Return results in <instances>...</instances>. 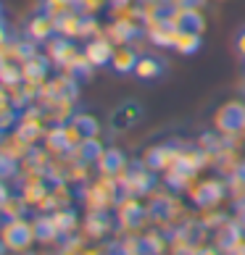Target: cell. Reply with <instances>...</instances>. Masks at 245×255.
<instances>
[{
  "label": "cell",
  "instance_id": "ffe728a7",
  "mask_svg": "<svg viewBox=\"0 0 245 255\" xmlns=\"http://www.w3.org/2000/svg\"><path fill=\"white\" fill-rule=\"evenodd\" d=\"M34 234H37V242H42V245H53V242L61 240V232L53 221V213L40 211L34 216Z\"/></svg>",
  "mask_w": 245,
  "mask_h": 255
},
{
  "label": "cell",
  "instance_id": "b9f144b4",
  "mask_svg": "<svg viewBox=\"0 0 245 255\" xmlns=\"http://www.w3.org/2000/svg\"><path fill=\"white\" fill-rule=\"evenodd\" d=\"M240 221L245 224V203H243V211H240Z\"/></svg>",
  "mask_w": 245,
  "mask_h": 255
},
{
  "label": "cell",
  "instance_id": "1f68e13d",
  "mask_svg": "<svg viewBox=\"0 0 245 255\" xmlns=\"http://www.w3.org/2000/svg\"><path fill=\"white\" fill-rule=\"evenodd\" d=\"M164 250H166V245H164V237L158 232L148 234L143 240V255H161Z\"/></svg>",
  "mask_w": 245,
  "mask_h": 255
},
{
  "label": "cell",
  "instance_id": "ab89813d",
  "mask_svg": "<svg viewBox=\"0 0 245 255\" xmlns=\"http://www.w3.org/2000/svg\"><path fill=\"white\" fill-rule=\"evenodd\" d=\"M111 5H129V3H137V0H108Z\"/></svg>",
  "mask_w": 245,
  "mask_h": 255
},
{
  "label": "cell",
  "instance_id": "d6986e66",
  "mask_svg": "<svg viewBox=\"0 0 245 255\" xmlns=\"http://www.w3.org/2000/svg\"><path fill=\"white\" fill-rule=\"evenodd\" d=\"M166 74V61L158 55H140L135 66V77L140 82H156Z\"/></svg>",
  "mask_w": 245,
  "mask_h": 255
},
{
  "label": "cell",
  "instance_id": "f35d334b",
  "mask_svg": "<svg viewBox=\"0 0 245 255\" xmlns=\"http://www.w3.org/2000/svg\"><path fill=\"white\" fill-rule=\"evenodd\" d=\"M193 255H219L214 248H201V250H193Z\"/></svg>",
  "mask_w": 245,
  "mask_h": 255
},
{
  "label": "cell",
  "instance_id": "603a6c76",
  "mask_svg": "<svg viewBox=\"0 0 245 255\" xmlns=\"http://www.w3.org/2000/svg\"><path fill=\"white\" fill-rule=\"evenodd\" d=\"M18 113H21V111H18L13 103H11V95H8L5 84L0 82V131L13 129L16 121H18Z\"/></svg>",
  "mask_w": 245,
  "mask_h": 255
},
{
  "label": "cell",
  "instance_id": "d590c367",
  "mask_svg": "<svg viewBox=\"0 0 245 255\" xmlns=\"http://www.w3.org/2000/svg\"><path fill=\"white\" fill-rule=\"evenodd\" d=\"M235 48H238V53H240V58L245 61V29H240V34H238V40H235Z\"/></svg>",
  "mask_w": 245,
  "mask_h": 255
},
{
  "label": "cell",
  "instance_id": "bcb514c9",
  "mask_svg": "<svg viewBox=\"0 0 245 255\" xmlns=\"http://www.w3.org/2000/svg\"><path fill=\"white\" fill-rule=\"evenodd\" d=\"M166 3H169V0H166Z\"/></svg>",
  "mask_w": 245,
  "mask_h": 255
},
{
  "label": "cell",
  "instance_id": "ba28073f",
  "mask_svg": "<svg viewBox=\"0 0 245 255\" xmlns=\"http://www.w3.org/2000/svg\"><path fill=\"white\" fill-rule=\"evenodd\" d=\"M45 179H48V176H40V174L24 176L21 192H18L24 197V203L29 208H37V211H42V205H45V200H48V195H50V187H48Z\"/></svg>",
  "mask_w": 245,
  "mask_h": 255
},
{
  "label": "cell",
  "instance_id": "f1b7e54d",
  "mask_svg": "<svg viewBox=\"0 0 245 255\" xmlns=\"http://www.w3.org/2000/svg\"><path fill=\"white\" fill-rule=\"evenodd\" d=\"M42 11L53 18H61L66 13L77 11V0H42Z\"/></svg>",
  "mask_w": 245,
  "mask_h": 255
},
{
  "label": "cell",
  "instance_id": "5bb4252c",
  "mask_svg": "<svg viewBox=\"0 0 245 255\" xmlns=\"http://www.w3.org/2000/svg\"><path fill=\"white\" fill-rule=\"evenodd\" d=\"M114 50H116V45L111 42L106 34L92 37V40H87V45H84V55H87V61L95 66V69H98V66H111Z\"/></svg>",
  "mask_w": 245,
  "mask_h": 255
},
{
  "label": "cell",
  "instance_id": "7bdbcfd3",
  "mask_svg": "<svg viewBox=\"0 0 245 255\" xmlns=\"http://www.w3.org/2000/svg\"><path fill=\"white\" fill-rule=\"evenodd\" d=\"M0 18H3V3H0Z\"/></svg>",
  "mask_w": 245,
  "mask_h": 255
},
{
  "label": "cell",
  "instance_id": "44dd1931",
  "mask_svg": "<svg viewBox=\"0 0 245 255\" xmlns=\"http://www.w3.org/2000/svg\"><path fill=\"white\" fill-rule=\"evenodd\" d=\"M71 200H74V192H71L69 182H53L50 195L42 205V213H50L55 208H71Z\"/></svg>",
  "mask_w": 245,
  "mask_h": 255
},
{
  "label": "cell",
  "instance_id": "6da1fadb",
  "mask_svg": "<svg viewBox=\"0 0 245 255\" xmlns=\"http://www.w3.org/2000/svg\"><path fill=\"white\" fill-rule=\"evenodd\" d=\"M37 234H34V221H29L26 216L18 219H3L0 224V242L8 253H26L34 245Z\"/></svg>",
  "mask_w": 245,
  "mask_h": 255
},
{
  "label": "cell",
  "instance_id": "ac0fdd59",
  "mask_svg": "<svg viewBox=\"0 0 245 255\" xmlns=\"http://www.w3.org/2000/svg\"><path fill=\"white\" fill-rule=\"evenodd\" d=\"M50 58L48 55H42V53H34L32 58H26L24 63H21V77L26 79V82H40V84H45L50 77Z\"/></svg>",
  "mask_w": 245,
  "mask_h": 255
},
{
  "label": "cell",
  "instance_id": "4fadbf2b",
  "mask_svg": "<svg viewBox=\"0 0 245 255\" xmlns=\"http://www.w3.org/2000/svg\"><path fill=\"white\" fill-rule=\"evenodd\" d=\"M177 158H180V150L172 147V145H156L150 147L143 163L150 168V171H169L172 166H177Z\"/></svg>",
  "mask_w": 245,
  "mask_h": 255
},
{
  "label": "cell",
  "instance_id": "9a60e30c",
  "mask_svg": "<svg viewBox=\"0 0 245 255\" xmlns=\"http://www.w3.org/2000/svg\"><path fill=\"white\" fill-rule=\"evenodd\" d=\"M84 237L87 240H103L108 237L111 229H114V219H111V211H90L87 219L82 224Z\"/></svg>",
  "mask_w": 245,
  "mask_h": 255
},
{
  "label": "cell",
  "instance_id": "ee69618b",
  "mask_svg": "<svg viewBox=\"0 0 245 255\" xmlns=\"http://www.w3.org/2000/svg\"><path fill=\"white\" fill-rule=\"evenodd\" d=\"M127 255H143V253H127Z\"/></svg>",
  "mask_w": 245,
  "mask_h": 255
},
{
  "label": "cell",
  "instance_id": "f6af8a7d",
  "mask_svg": "<svg viewBox=\"0 0 245 255\" xmlns=\"http://www.w3.org/2000/svg\"><path fill=\"white\" fill-rule=\"evenodd\" d=\"M0 255H3V242H0Z\"/></svg>",
  "mask_w": 245,
  "mask_h": 255
},
{
  "label": "cell",
  "instance_id": "52a82bcc",
  "mask_svg": "<svg viewBox=\"0 0 245 255\" xmlns=\"http://www.w3.org/2000/svg\"><path fill=\"white\" fill-rule=\"evenodd\" d=\"M190 200L195 205L201 208H211L216 203H222V197L227 195V187H224V182H219V179H203V182H195L190 184Z\"/></svg>",
  "mask_w": 245,
  "mask_h": 255
},
{
  "label": "cell",
  "instance_id": "e575fe53",
  "mask_svg": "<svg viewBox=\"0 0 245 255\" xmlns=\"http://www.w3.org/2000/svg\"><path fill=\"white\" fill-rule=\"evenodd\" d=\"M84 253V240H79V237H66L63 240V245H61V250H58V255H82Z\"/></svg>",
  "mask_w": 245,
  "mask_h": 255
},
{
  "label": "cell",
  "instance_id": "30bf717a",
  "mask_svg": "<svg viewBox=\"0 0 245 255\" xmlns=\"http://www.w3.org/2000/svg\"><path fill=\"white\" fill-rule=\"evenodd\" d=\"M140 119H143V106L135 100H124L119 108H114V113H111V129L114 131H129L132 127L140 124Z\"/></svg>",
  "mask_w": 245,
  "mask_h": 255
},
{
  "label": "cell",
  "instance_id": "d4e9b609",
  "mask_svg": "<svg viewBox=\"0 0 245 255\" xmlns=\"http://www.w3.org/2000/svg\"><path fill=\"white\" fill-rule=\"evenodd\" d=\"M53 213V221L55 226H58V232H61V240L66 237H71L74 232H77V226H79V219H77V213L71 211V208H55Z\"/></svg>",
  "mask_w": 245,
  "mask_h": 255
},
{
  "label": "cell",
  "instance_id": "e0dca14e",
  "mask_svg": "<svg viewBox=\"0 0 245 255\" xmlns=\"http://www.w3.org/2000/svg\"><path fill=\"white\" fill-rule=\"evenodd\" d=\"M95 163H98V171H100V174L119 179L121 174H124V168L129 166V160H127V155L121 153V150H116V147H106V150L100 153V158L95 160Z\"/></svg>",
  "mask_w": 245,
  "mask_h": 255
},
{
  "label": "cell",
  "instance_id": "60d3db41",
  "mask_svg": "<svg viewBox=\"0 0 245 255\" xmlns=\"http://www.w3.org/2000/svg\"><path fill=\"white\" fill-rule=\"evenodd\" d=\"M82 255H106V253H100V250H84Z\"/></svg>",
  "mask_w": 245,
  "mask_h": 255
},
{
  "label": "cell",
  "instance_id": "8fae6325",
  "mask_svg": "<svg viewBox=\"0 0 245 255\" xmlns=\"http://www.w3.org/2000/svg\"><path fill=\"white\" fill-rule=\"evenodd\" d=\"M32 147L26 139L18 134L16 129H8V131H0V155H5V158H11V160H24L26 155L32 153Z\"/></svg>",
  "mask_w": 245,
  "mask_h": 255
},
{
  "label": "cell",
  "instance_id": "836d02e7",
  "mask_svg": "<svg viewBox=\"0 0 245 255\" xmlns=\"http://www.w3.org/2000/svg\"><path fill=\"white\" fill-rule=\"evenodd\" d=\"M103 26L98 24L95 16H84L82 18V40H92V37H100Z\"/></svg>",
  "mask_w": 245,
  "mask_h": 255
},
{
  "label": "cell",
  "instance_id": "cb8c5ba5",
  "mask_svg": "<svg viewBox=\"0 0 245 255\" xmlns=\"http://www.w3.org/2000/svg\"><path fill=\"white\" fill-rule=\"evenodd\" d=\"M82 13L71 11L61 18H55V26H58V34L66 37V40H82Z\"/></svg>",
  "mask_w": 245,
  "mask_h": 255
},
{
  "label": "cell",
  "instance_id": "83f0119b",
  "mask_svg": "<svg viewBox=\"0 0 245 255\" xmlns=\"http://www.w3.org/2000/svg\"><path fill=\"white\" fill-rule=\"evenodd\" d=\"M26 205L24 203V197L21 195H8L3 203H0V216L3 219H18V216H24L26 213Z\"/></svg>",
  "mask_w": 245,
  "mask_h": 255
},
{
  "label": "cell",
  "instance_id": "5b68a950",
  "mask_svg": "<svg viewBox=\"0 0 245 255\" xmlns=\"http://www.w3.org/2000/svg\"><path fill=\"white\" fill-rule=\"evenodd\" d=\"M116 182H119V187H121L124 195L140 197V195L153 190V171H150L145 163H129L124 168V174H121Z\"/></svg>",
  "mask_w": 245,
  "mask_h": 255
},
{
  "label": "cell",
  "instance_id": "3957f363",
  "mask_svg": "<svg viewBox=\"0 0 245 255\" xmlns=\"http://www.w3.org/2000/svg\"><path fill=\"white\" fill-rule=\"evenodd\" d=\"M48 119H45V111L40 106H26L21 113H18V121H16V131L21 134L29 145H37V139L45 137L48 131Z\"/></svg>",
  "mask_w": 245,
  "mask_h": 255
},
{
  "label": "cell",
  "instance_id": "d6a6232c",
  "mask_svg": "<svg viewBox=\"0 0 245 255\" xmlns=\"http://www.w3.org/2000/svg\"><path fill=\"white\" fill-rule=\"evenodd\" d=\"M106 5H111L108 0H77V11L82 16H98Z\"/></svg>",
  "mask_w": 245,
  "mask_h": 255
},
{
  "label": "cell",
  "instance_id": "277c9868",
  "mask_svg": "<svg viewBox=\"0 0 245 255\" xmlns=\"http://www.w3.org/2000/svg\"><path fill=\"white\" fill-rule=\"evenodd\" d=\"M214 124L222 134L227 137H238L245 134V103L243 100H230L216 111L214 116Z\"/></svg>",
  "mask_w": 245,
  "mask_h": 255
},
{
  "label": "cell",
  "instance_id": "7402d4cb",
  "mask_svg": "<svg viewBox=\"0 0 245 255\" xmlns=\"http://www.w3.org/2000/svg\"><path fill=\"white\" fill-rule=\"evenodd\" d=\"M137 58L140 55L135 53V48H129V45H116L114 58H111V69L116 74H135Z\"/></svg>",
  "mask_w": 245,
  "mask_h": 255
},
{
  "label": "cell",
  "instance_id": "7a4b0ae2",
  "mask_svg": "<svg viewBox=\"0 0 245 255\" xmlns=\"http://www.w3.org/2000/svg\"><path fill=\"white\" fill-rule=\"evenodd\" d=\"M119 192H121L119 182L114 176H106V174H100L95 182L82 187V197H84L90 211H114L119 203Z\"/></svg>",
  "mask_w": 245,
  "mask_h": 255
},
{
  "label": "cell",
  "instance_id": "74e56055",
  "mask_svg": "<svg viewBox=\"0 0 245 255\" xmlns=\"http://www.w3.org/2000/svg\"><path fill=\"white\" fill-rule=\"evenodd\" d=\"M5 40H8V26H5L3 18H0V45H3Z\"/></svg>",
  "mask_w": 245,
  "mask_h": 255
},
{
  "label": "cell",
  "instance_id": "4316f807",
  "mask_svg": "<svg viewBox=\"0 0 245 255\" xmlns=\"http://www.w3.org/2000/svg\"><path fill=\"white\" fill-rule=\"evenodd\" d=\"M203 163H206V153H203V150H195V147H190V150H180L177 166L185 168V171L195 174L198 168H203Z\"/></svg>",
  "mask_w": 245,
  "mask_h": 255
},
{
  "label": "cell",
  "instance_id": "484cf974",
  "mask_svg": "<svg viewBox=\"0 0 245 255\" xmlns=\"http://www.w3.org/2000/svg\"><path fill=\"white\" fill-rule=\"evenodd\" d=\"M201 32H190V29H177L174 37V50L180 55H193L201 50Z\"/></svg>",
  "mask_w": 245,
  "mask_h": 255
},
{
  "label": "cell",
  "instance_id": "f546056e",
  "mask_svg": "<svg viewBox=\"0 0 245 255\" xmlns=\"http://www.w3.org/2000/svg\"><path fill=\"white\" fill-rule=\"evenodd\" d=\"M71 121L79 127V131L84 134V139H92V137H98L100 127H98V119H95V116H90V113H74V116H71Z\"/></svg>",
  "mask_w": 245,
  "mask_h": 255
},
{
  "label": "cell",
  "instance_id": "8992f818",
  "mask_svg": "<svg viewBox=\"0 0 245 255\" xmlns=\"http://www.w3.org/2000/svg\"><path fill=\"white\" fill-rule=\"evenodd\" d=\"M114 211H116L119 226H124V229H137V226H143L145 216H148V211L143 208V203H140V197H135V195H121Z\"/></svg>",
  "mask_w": 245,
  "mask_h": 255
},
{
  "label": "cell",
  "instance_id": "8d00e7d4",
  "mask_svg": "<svg viewBox=\"0 0 245 255\" xmlns=\"http://www.w3.org/2000/svg\"><path fill=\"white\" fill-rule=\"evenodd\" d=\"M227 255H245V242L238 240L235 245H230V248H227Z\"/></svg>",
  "mask_w": 245,
  "mask_h": 255
},
{
  "label": "cell",
  "instance_id": "2e32d148",
  "mask_svg": "<svg viewBox=\"0 0 245 255\" xmlns=\"http://www.w3.org/2000/svg\"><path fill=\"white\" fill-rule=\"evenodd\" d=\"M145 34H148V40L153 42V45H158V48H174L177 29L166 21L164 16H158V18H153V21H148V24H145Z\"/></svg>",
  "mask_w": 245,
  "mask_h": 255
},
{
  "label": "cell",
  "instance_id": "4dcf8cb0",
  "mask_svg": "<svg viewBox=\"0 0 245 255\" xmlns=\"http://www.w3.org/2000/svg\"><path fill=\"white\" fill-rule=\"evenodd\" d=\"M0 82H3L5 87L24 82V77H21V63H0Z\"/></svg>",
  "mask_w": 245,
  "mask_h": 255
},
{
  "label": "cell",
  "instance_id": "7c38bea8",
  "mask_svg": "<svg viewBox=\"0 0 245 255\" xmlns=\"http://www.w3.org/2000/svg\"><path fill=\"white\" fill-rule=\"evenodd\" d=\"M58 34V26H55V18L48 16V13H34L29 21H26V37H29L32 42H50L53 37Z\"/></svg>",
  "mask_w": 245,
  "mask_h": 255
},
{
  "label": "cell",
  "instance_id": "9c48e42d",
  "mask_svg": "<svg viewBox=\"0 0 245 255\" xmlns=\"http://www.w3.org/2000/svg\"><path fill=\"white\" fill-rule=\"evenodd\" d=\"M79 53H82V50L74 45V40H66V37H61V34H55L53 40L48 42V58H50L53 66H58L61 71L69 69Z\"/></svg>",
  "mask_w": 245,
  "mask_h": 255
}]
</instances>
